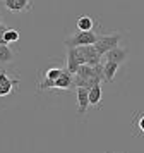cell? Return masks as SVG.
Listing matches in <instances>:
<instances>
[{
  "label": "cell",
  "instance_id": "obj_17",
  "mask_svg": "<svg viewBox=\"0 0 144 153\" xmlns=\"http://www.w3.org/2000/svg\"><path fill=\"white\" fill-rule=\"evenodd\" d=\"M64 71L65 69H62V67H48V69L45 71L43 77H45V79H50V81H57V79L62 76Z\"/></svg>",
  "mask_w": 144,
  "mask_h": 153
},
{
  "label": "cell",
  "instance_id": "obj_11",
  "mask_svg": "<svg viewBox=\"0 0 144 153\" xmlns=\"http://www.w3.org/2000/svg\"><path fill=\"white\" fill-rule=\"evenodd\" d=\"M118 67H120V64H117V62H110V60H105V62H103L105 81H106V83H113V77H115V74L118 72Z\"/></svg>",
  "mask_w": 144,
  "mask_h": 153
},
{
  "label": "cell",
  "instance_id": "obj_14",
  "mask_svg": "<svg viewBox=\"0 0 144 153\" xmlns=\"http://www.w3.org/2000/svg\"><path fill=\"white\" fill-rule=\"evenodd\" d=\"M132 129H136L139 134H144V112H136L132 115Z\"/></svg>",
  "mask_w": 144,
  "mask_h": 153
},
{
  "label": "cell",
  "instance_id": "obj_5",
  "mask_svg": "<svg viewBox=\"0 0 144 153\" xmlns=\"http://www.w3.org/2000/svg\"><path fill=\"white\" fill-rule=\"evenodd\" d=\"M4 7L16 14H24L33 9V0H4Z\"/></svg>",
  "mask_w": 144,
  "mask_h": 153
},
{
  "label": "cell",
  "instance_id": "obj_12",
  "mask_svg": "<svg viewBox=\"0 0 144 153\" xmlns=\"http://www.w3.org/2000/svg\"><path fill=\"white\" fill-rule=\"evenodd\" d=\"M14 55H16V52L10 48V45H4V43H0V64H10L14 60Z\"/></svg>",
  "mask_w": 144,
  "mask_h": 153
},
{
  "label": "cell",
  "instance_id": "obj_1",
  "mask_svg": "<svg viewBox=\"0 0 144 153\" xmlns=\"http://www.w3.org/2000/svg\"><path fill=\"white\" fill-rule=\"evenodd\" d=\"M98 33L95 31H75L74 35L64 40L67 48H77V47H84V45H95L98 42Z\"/></svg>",
  "mask_w": 144,
  "mask_h": 153
},
{
  "label": "cell",
  "instance_id": "obj_7",
  "mask_svg": "<svg viewBox=\"0 0 144 153\" xmlns=\"http://www.w3.org/2000/svg\"><path fill=\"white\" fill-rule=\"evenodd\" d=\"M89 107V90L88 88H77V114L84 115Z\"/></svg>",
  "mask_w": 144,
  "mask_h": 153
},
{
  "label": "cell",
  "instance_id": "obj_8",
  "mask_svg": "<svg viewBox=\"0 0 144 153\" xmlns=\"http://www.w3.org/2000/svg\"><path fill=\"white\" fill-rule=\"evenodd\" d=\"M127 55H129V52H127V48H122V47H117V48L110 50V52H106V60H110V62H117V64H123L125 60H127Z\"/></svg>",
  "mask_w": 144,
  "mask_h": 153
},
{
  "label": "cell",
  "instance_id": "obj_2",
  "mask_svg": "<svg viewBox=\"0 0 144 153\" xmlns=\"http://www.w3.org/2000/svg\"><path fill=\"white\" fill-rule=\"evenodd\" d=\"M122 40V35L120 33H112V35H100L98 36V42L95 43L96 50L100 52V55H106V52L120 47L118 43Z\"/></svg>",
  "mask_w": 144,
  "mask_h": 153
},
{
  "label": "cell",
  "instance_id": "obj_10",
  "mask_svg": "<svg viewBox=\"0 0 144 153\" xmlns=\"http://www.w3.org/2000/svg\"><path fill=\"white\" fill-rule=\"evenodd\" d=\"M55 88H58V90H70V88H74V74H70L65 69L62 72V76L55 81Z\"/></svg>",
  "mask_w": 144,
  "mask_h": 153
},
{
  "label": "cell",
  "instance_id": "obj_16",
  "mask_svg": "<svg viewBox=\"0 0 144 153\" xmlns=\"http://www.w3.org/2000/svg\"><path fill=\"white\" fill-rule=\"evenodd\" d=\"M75 74H77V76H81V77H84V79H89V77H95L96 76L95 67H93V65H88V64L79 65V69H77Z\"/></svg>",
  "mask_w": 144,
  "mask_h": 153
},
{
  "label": "cell",
  "instance_id": "obj_13",
  "mask_svg": "<svg viewBox=\"0 0 144 153\" xmlns=\"http://www.w3.org/2000/svg\"><path fill=\"white\" fill-rule=\"evenodd\" d=\"M21 40V33L17 31V29L14 28H7L5 33H4V36H2V42L4 45H12V43H17Z\"/></svg>",
  "mask_w": 144,
  "mask_h": 153
},
{
  "label": "cell",
  "instance_id": "obj_15",
  "mask_svg": "<svg viewBox=\"0 0 144 153\" xmlns=\"http://www.w3.org/2000/svg\"><path fill=\"white\" fill-rule=\"evenodd\" d=\"M101 102V84H95L91 90H89V105H96Z\"/></svg>",
  "mask_w": 144,
  "mask_h": 153
},
{
  "label": "cell",
  "instance_id": "obj_9",
  "mask_svg": "<svg viewBox=\"0 0 144 153\" xmlns=\"http://www.w3.org/2000/svg\"><path fill=\"white\" fill-rule=\"evenodd\" d=\"M96 24V19L95 17H91L88 14H82L77 17V22H75V26H77V31H93Z\"/></svg>",
  "mask_w": 144,
  "mask_h": 153
},
{
  "label": "cell",
  "instance_id": "obj_4",
  "mask_svg": "<svg viewBox=\"0 0 144 153\" xmlns=\"http://www.w3.org/2000/svg\"><path fill=\"white\" fill-rule=\"evenodd\" d=\"M77 52L84 57V62L88 65H96V64H101V57L100 52L96 50L95 45H84V47H77Z\"/></svg>",
  "mask_w": 144,
  "mask_h": 153
},
{
  "label": "cell",
  "instance_id": "obj_18",
  "mask_svg": "<svg viewBox=\"0 0 144 153\" xmlns=\"http://www.w3.org/2000/svg\"><path fill=\"white\" fill-rule=\"evenodd\" d=\"M0 24H2V19H0Z\"/></svg>",
  "mask_w": 144,
  "mask_h": 153
},
{
  "label": "cell",
  "instance_id": "obj_6",
  "mask_svg": "<svg viewBox=\"0 0 144 153\" xmlns=\"http://www.w3.org/2000/svg\"><path fill=\"white\" fill-rule=\"evenodd\" d=\"M84 62V57L77 52V48H67V71L70 74H75L79 65H82Z\"/></svg>",
  "mask_w": 144,
  "mask_h": 153
},
{
  "label": "cell",
  "instance_id": "obj_3",
  "mask_svg": "<svg viewBox=\"0 0 144 153\" xmlns=\"http://www.w3.org/2000/svg\"><path fill=\"white\" fill-rule=\"evenodd\" d=\"M17 84H19L17 77L9 76L7 71H0V98L12 95L16 88H17Z\"/></svg>",
  "mask_w": 144,
  "mask_h": 153
}]
</instances>
